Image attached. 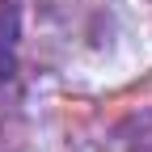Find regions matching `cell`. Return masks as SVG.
<instances>
[{
    "instance_id": "obj_1",
    "label": "cell",
    "mask_w": 152,
    "mask_h": 152,
    "mask_svg": "<svg viewBox=\"0 0 152 152\" xmlns=\"http://www.w3.org/2000/svg\"><path fill=\"white\" fill-rule=\"evenodd\" d=\"M13 68V13H0V76H9Z\"/></svg>"
}]
</instances>
